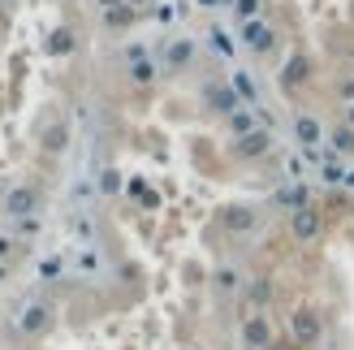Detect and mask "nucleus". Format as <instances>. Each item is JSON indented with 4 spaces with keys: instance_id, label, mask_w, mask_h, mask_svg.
<instances>
[{
    "instance_id": "nucleus-3",
    "label": "nucleus",
    "mask_w": 354,
    "mask_h": 350,
    "mask_svg": "<svg viewBox=\"0 0 354 350\" xmlns=\"http://www.w3.org/2000/svg\"><path fill=\"white\" fill-rule=\"evenodd\" d=\"M242 39H246V48H255V52H272L277 35H272V26H268V22H246Z\"/></svg>"
},
{
    "instance_id": "nucleus-4",
    "label": "nucleus",
    "mask_w": 354,
    "mask_h": 350,
    "mask_svg": "<svg viewBox=\"0 0 354 350\" xmlns=\"http://www.w3.org/2000/svg\"><path fill=\"white\" fill-rule=\"evenodd\" d=\"M221 221H225V230H229V234H251L255 225H259V217L251 212V208H229Z\"/></svg>"
},
{
    "instance_id": "nucleus-5",
    "label": "nucleus",
    "mask_w": 354,
    "mask_h": 350,
    "mask_svg": "<svg viewBox=\"0 0 354 350\" xmlns=\"http://www.w3.org/2000/svg\"><path fill=\"white\" fill-rule=\"evenodd\" d=\"M268 147H272V138H268V130H251V134H242L238 138V156H268Z\"/></svg>"
},
{
    "instance_id": "nucleus-1",
    "label": "nucleus",
    "mask_w": 354,
    "mask_h": 350,
    "mask_svg": "<svg viewBox=\"0 0 354 350\" xmlns=\"http://www.w3.org/2000/svg\"><path fill=\"white\" fill-rule=\"evenodd\" d=\"M315 251H320V268L311 277V303L320 316L315 350H354V212L333 225V212L324 208Z\"/></svg>"
},
{
    "instance_id": "nucleus-6",
    "label": "nucleus",
    "mask_w": 354,
    "mask_h": 350,
    "mask_svg": "<svg viewBox=\"0 0 354 350\" xmlns=\"http://www.w3.org/2000/svg\"><path fill=\"white\" fill-rule=\"evenodd\" d=\"M190 61V44H173L169 48V65H186Z\"/></svg>"
},
{
    "instance_id": "nucleus-2",
    "label": "nucleus",
    "mask_w": 354,
    "mask_h": 350,
    "mask_svg": "<svg viewBox=\"0 0 354 350\" xmlns=\"http://www.w3.org/2000/svg\"><path fill=\"white\" fill-rule=\"evenodd\" d=\"M5 212H9L13 221H26V230H30V221H35V212H39V190H35L30 182H22V186H13L9 195H5Z\"/></svg>"
}]
</instances>
